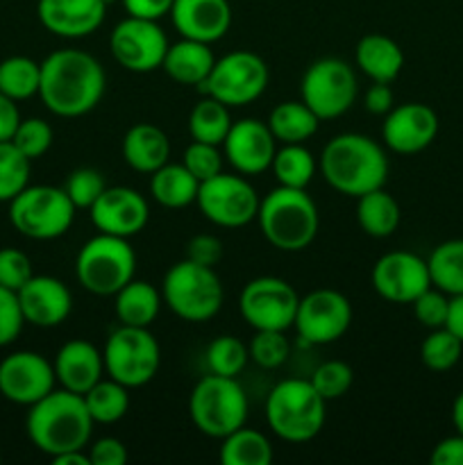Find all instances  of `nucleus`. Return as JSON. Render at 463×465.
Here are the masks:
<instances>
[{"label": "nucleus", "mask_w": 463, "mask_h": 465, "mask_svg": "<svg viewBox=\"0 0 463 465\" xmlns=\"http://www.w3.org/2000/svg\"><path fill=\"white\" fill-rule=\"evenodd\" d=\"M309 381L325 400H339L352 389L354 372L345 361H325L313 371Z\"/></svg>", "instance_id": "45"}, {"label": "nucleus", "mask_w": 463, "mask_h": 465, "mask_svg": "<svg viewBox=\"0 0 463 465\" xmlns=\"http://www.w3.org/2000/svg\"><path fill=\"white\" fill-rule=\"evenodd\" d=\"M112 57L125 71L153 73L162 68L168 50V36L157 21L127 16L109 35Z\"/></svg>", "instance_id": "16"}, {"label": "nucleus", "mask_w": 463, "mask_h": 465, "mask_svg": "<svg viewBox=\"0 0 463 465\" xmlns=\"http://www.w3.org/2000/svg\"><path fill=\"white\" fill-rule=\"evenodd\" d=\"M54 465H91L89 454L84 450H77V452H64L57 454V457L50 459Z\"/></svg>", "instance_id": "57"}, {"label": "nucleus", "mask_w": 463, "mask_h": 465, "mask_svg": "<svg viewBox=\"0 0 463 465\" xmlns=\"http://www.w3.org/2000/svg\"><path fill=\"white\" fill-rule=\"evenodd\" d=\"M271 171L275 173V180L280 186L307 189L316 175L318 162L311 150L304 148V143H281V148L275 150Z\"/></svg>", "instance_id": "34"}, {"label": "nucleus", "mask_w": 463, "mask_h": 465, "mask_svg": "<svg viewBox=\"0 0 463 465\" xmlns=\"http://www.w3.org/2000/svg\"><path fill=\"white\" fill-rule=\"evenodd\" d=\"M163 304L186 322H207L221 312L225 289L212 266L191 259L172 263L162 282Z\"/></svg>", "instance_id": "6"}, {"label": "nucleus", "mask_w": 463, "mask_h": 465, "mask_svg": "<svg viewBox=\"0 0 463 465\" xmlns=\"http://www.w3.org/2000/svg\"><path fill=\"white\" fill-rule=\"evenodd\" d=\"M162 291L145 280H132L113 295V312L121 325L150 327L159 316Z\"/></svg>", "instance_id": "29"}, {"label": "nucleus", "mask_w": 463, "mask_h": 465, "mask_svg": "<svg viewBox=\"0 0 463 465\" xmlns=\"http://www.w3.org/2000/svg\"><path fill=\"white\" fill-rule=\"evenodd\" d=\"M300 295L281 277H254L239 295V312L245 325L259 330L289 331L298 313Z\"/></svg>", "instance_id": "14"}, {"label": "nucleus", "mask_w": 463, "mask_h": 465, "mask_svg": "<svg viewBox=\"0 0 463 465\" xmlns=\"http://www.w3.org/2000/svg\"><path fill=\"white\" fill-rule=\"evenodd\" d=\"M23 325H25V318H23L16 291L0 286V348L12 345L21 336Z\"/></svg>", "instance_id": "48"}, {"label": "nucleus", "mask_w": 463, "mask_h": 465, "mask_svg": "<svg viewBox=\"0 0 463 465\" xmlns=\"http://www.w3.org/2000/svg\"><path fill=\"white\" fill-rule=\"evenodd\" d=\"M25 322L34 327H57L71 316L73 295L62 280L50 275H32L16 291Z\"/></svg>", "instance_id": "22"}, {"label": "nucleus", "mask_w": 463, "mask_h": 465, "mask_svg": "<svg viewBox=\"0 0 463 465\" xmlns=\"http://www.w3.org/2000/svg\"><path fill=\"white\" fill-rule=\"evenodd\" d=\"M54 377L62 389L84 395L104 375L103 352L84 339H73L59 348L53 361Z\"/></svg>", "instance_id": "25"}, {"label": "nucleus", "mask_w": 463, "mask_h": 465, "mask_svg": "<svg viewBox=\"0 0 463 465\" xmlns=\"http://www.w3.org/2000/svg\"><path fill=\"white\" fill-rule=\"evenodd\" d=\"M103 3L107 5V7H109V5H112V3H118V0H103Z\"/></svg>", "instance_id": "59"}, {"label": "nucleus", "mask_w": 463, "mask_h": 465, "mask_svg": "<svg viewBox=\"0 0 463 465\" xmlns=\"http://www.w3.org/2000/svg\"><path fill=\"white\" fill-rule=\"evenodd\" d=\"M213 64H216V57H213L212 45L182 36L175 44H168L162 68L177 84L198 86L200 89L207 82Z\"/></svg>", "instance_id": "27"}, {"label": "nucleus", "mask_w": 463, "mask_h": 465, "mask_svg": "<svg viewBox=\"0 0 463 465\" xmlns=\"http://www.w3.org/2000/svg\"><path fill=\"white\" fill-rule=\"evenodd\" d=\"M452 422H454V430H457L458 434H463V391L454 398Z\"/></svg>", "instance_id": "58"}, {"label": "nucleus", "mask_w": 463, "mask_h": 465, "mask_svg": "<svg viewBox=\"0 0 463 465\" xmlns=\"http://www.w3.org/2000/svg\"><path fill=\"white\" fill-rule=\"evenodd\" d=\"M127 16L145 18V21H162L171 16L172 0H123Z\"/></svg>", "instance_id": "52"}, {"label": "nucleus", "mask_w": 463, "mask_h": 465, "mask_svg": "<svg viewBox=\"0 0 463 465\" xmlns=\"http://www.w3.org/2000/svg\"><path fill=\"white\" fill-rule=\"evenodd\" d=\"M104 375L127 389L150 384L162 366V350L148 327L121 325L104 343Z\"/></svg>", "instance_id": "10"}, {"label": "nucleus", "mask_w": 463, "mask_h": 465, "mask_svg": "<svg viewBox=\"0 0 463 465\" xmlns=\"http://www.w3.org/2000/svg\"><path fill=\"white\" fill-rule=\"evenodd\" d=\"M399 204L389 191L381 189L370 191L357 198V223L368 236L372 239H389L399 227Z\"/></svg>", "instance_id": "31"}, {"label": "nucleus", "mask_w": 463, "mask_h": 465, "mask_svg": "<svg viewBox=\"0 0 463 465\" xmlns=\"http://www.w3.org/2000/svg\"><path fill=\"white\" fill-rule=\"evenodd\" d=\"M232 114L227 104H222L221 100L202 98L200 103H195V107L189 114V134L193 141H202V143L212 145H222L227 132L232 127Z\"/></svg>", "instance_id": "36"}, {"label": "nucleus", "mask_w": 463, "mask_h": 465, "mask_svg": "<svg viewBox=\"0 0 463 465\" xmlns=\"http://www.w3.org/2000/svg\"><path fill=\"white\" fill-rule=\"evenodd\" d=\"M94 418L86 409L84 395L73 391H50L27 411L25 430L36 450L50 459L64 452H77L89 445Z\"/></svg>", "instance_id": "3"}, {"label": "nucleus", "mask_w": 463, "mask_h": 465, "mask_svg": "<svg viewBox=\"0 0 463 465\" xmlns=\"http://www.w3.org/2000/svg\"><path fill=\"white\" fill-rule=\"evenodd\" d=\"M327 400L309 380L291 377L272 386L266 400V420L286 443H309L325 427Z\"/></svg>", "instance_id": "5"}, {"label": "nucleus", "mask_w": 463, "mask_h": 465, "mask_svg": "<svg viewBox=\"0 0 463 465\" xmlns=\"http://www.w3.org/2000/svg\"><path fill=\"white\" fill-rule=\"evenodd\" d=\"M104 86L107 77L103 64L86 50H54L41 62L39 98L54 116H84L98 107Z\"/></svg>", "instance_id": "1"}, {"label": "nucleus", "mask_w": 463, "mask_h": 465, "mask_svg": "<svg viewBox=\"0 0 463 465\" xmlns=\"http://www.w3.org/2000/svg\"><path fill=\"white\" fill-rule=\"evenodd\" d=\"M370 282L377 295L393 304H411L422 291L431 286L427 259L407 250L386 252L384 257L377 259Z\"/></svg>", "instance_id": "17"}, {"label": "nucleus", "mask_w": 463, "mask_h": 465, "mask_svg": "<svg viewBox=\"0 0 463 465\" xmlns=\"http://www.w3.org/2000/svg\"><path fill=\"white\" fill-rule=\"evenodd\" d=\"M445 327L457 336L463 343V293L449 295L448 318H445Z\"/></svg>", "instance_id": "56"}, {"label": "nucleus", "mask_w": 463, "mask_h": 465, "mask_svg": "<svg viewBox=\"0 0 463 465\" xmlns=\"http://www.w3.org/2000/svg\"><path fill=\"white\" fill-rule=\"evenodd\" d=\"M54 368L44 354L21 350L0 361V395L21 407H32L54 391Z\"/></svg>", "instance_id": "18"}, {"label": "nucleus", "mask_w": 463, "mask_h": 465, "mask_svg": "<svg viewBox=\"0 0 463 465\" xmlns=\"http://www.w3.org/2000/svg\"><path fill=\"white\" fill-rule=\"evenodd\" d=\"M134 271L136 254L130 239L103 232L86 241L75 259V277L80 286L100 298H113L127 282L134 280Z\"/></svg>", "instance_id": "7"}, {"label": "nucleus", "mask_w": 463, "mask_h": 465, "mask_svg": "<svg viewBox=\"0 0 463 465\" xmlns=\"http://www.w3.org/2000/svg\"><path fill=\"white\" fill-rule=\"evenodd\" d=\"M259 203L254 186L245 180V175L236 173H218L212 180L200 182L195 204L209 223L227 230H239L257 221Z\"/></svg>", "instance_id": "13"}, {"label": "nucleus", "mask_w": 463, "mask_h": 465, "mask_svg": "<svg viewBox=\"0 0 463 465\" xmlns=\"http://www.w3.org/2000/svg\"><path fill=\"white\" fill-rule=\"evenodd\" d=\"M431 465H463V434L448 436L440 440L429 457Z\"/></svg>", "instance_id": "54"}, {"label": "nucleus", "mask_w": 463, "mask_h": 465, "mask_svg": "<svg viewBox=\"0 0 463 465\" xmlns=\"http://www.w3.org/2000/svg\"><path fill=\"white\" fill-rule=\"evenodd\" d=\"M200 182L184 163H163L150 175V195L166 209H184L198 198Z\"/></svg>", "instance_id": "30"}, {"label": "nucleus", "mask_w": 463, "mask_h": 465, "mask_svg": "<svg viewBox=\"0 0 463 465\" xmlns=\"http://www.w3.org/2000/svg\"><path fill=\"white\" fill-rule=\"evenodd\" d=\"M438 116L425 103L395 104L384 118L381 139L386 148L398 154L422 153L438 134Z\"/></svg>", "instance_id": "21"}, {"label": "nucleus", "mask_w": 463, "mask_h": 465, "mask_svg": "<svg viewBox=\"0 0 463 465\" xmlns=\"http://www.w3.org/2000/svg\"><path fill=\"white\" fill-rule=\"evenodd\" d=\"M104 189H107V182H104L103 173L95 171V168H75L64 184V191L75 204V209L94 207V203L103 195Z\"/></svg>", "instance_id": "44"}, {"label": "nucleus", "mask_w": 463, "mask_h": 465, "mask_svg": "<svg viewBox=\"0 0 463 465\" xmlns=\"http://www.w3.org/2000/svg\"><path fill=\"white\" fill-rule=\"evenodd\" d=\"M32 275V262L25 252L16 248L0 250V286L18 291Z\"/></svg>", "instance_id": "49"}, {"label": "nucleus", "mask_w": 463, "mask_h": 465, "mask_svg": "<svg viewBox=\"0 0 463 465\" xmlns=\"http://www.w3.org/2000/svg\"><path fill=\"white\" fill-rule=\"evenodd\" d=\"M123 159L136 173L153 175L154 171L168 163L171 157V141L162 127L153 123H136L123 136Z\"/></svg>", "instance_id": "26"}, {"label": "nucleus", "mask_w": 463, "mask_h": 465, "mask_svg": "<svg viewBox=\"0 0 463 465\" xmlns=\"http://www.w3.org/2000/svg\"><path fill=\"white\" fill-rule=\"evenodd\" d=\"M431 286L448 295L463 293V239H449L436 245L427 257Z\"/></svg>", "instance_id": "35"}, {"label": "nucleus", "mask_w": 463, "mask_h": 465, "mask_svg": "<svg viewBox=\"0 0 463 465\" xmlns=\"http://www.w3.org/2000/svg\"><path fill=\"white\" fill-rule=\"evenodd\" d=\"M413 316L427 330H438L445 327V318H448V307H449V295L443 293L436 286H429L427 291H422L416 300L411 302Z\"/></svg>", "instance_id": "47"}, {"label": "nucleus", "mask_w": 463, "mask_h": 465, "mask_svg": "<svg viewBox=\"0 0 463 465\" xmlns=\"http://www.w3.org/2000/svg\"><path fill=\"white\" fill-rule=\"evenodd\" d=\"M222 257V243L213 234H195L186 245V259L202 266H216Z\"/></svg>", "instance_id": "50"}, {"label": "nucleus", "mask_w": 463, "mask_h": 465, "mask_svg": "<svg viewBox=\"0 0 463 465\" xmlns=\"http://www.w3.org/2000/svg\"><path fill=\"white\" fill-rule=\"evenodd\" d=\"M271 71L259 54L250 50H232L216 59L207 82L200 89L227 107H245L261 98L266 91Z\"/></svg>", "instance_id": "12"}, {"label": "nucleus", "mask_w": 463, "mask_h": 465, "mask_svg": "<svg viewBox=\"0 0 463 465\" xmlns=\"http://www.w3.org/2000/svg\"><path fill=\"white\" fill-rule=\"evenodd\" d=\"M463 354V343L448 330V327H438V330H429L427 339L420 345V359L425 368L434 372L452 371L458 363Z\"/></svg>", "instance_id": "41"}, {"label": "nucleus", "mask_w": 463, "mask_h": 465, "mask_svg": "<svg viewBox=\"0 0 463 465\" xmlns=\"http://www.w3.org/2000/svg\"><path fill=\"white\" fill-rule=\"evenodd\" d=\"M318 166L327 184L348 198L381 189L389 177L384 148L372 136L359 132H343L327 141Z\"/></svg>", "instance_id": "2"}, {"label": "nucleus", "mask_w": 463, "mask_h": 465, "mask_svg": "<svg viewBox=\"0 0 463 465\" xmlns=\"http://www.w3.org/2000/svg\"><path fill=\"white\" fill-rule=\"evenodd\" d=\"M91 465H125L127 463V448L123 440L113 436L95 440L89 450Z\"/></svg>", "instance_id": "51"}, {"label": "nucleus", "mask_w": 463, "mask_h": 465, "mask_svg": "<svg viewBox=\"0 0 463 465\" xmlns=\"http://www.w3.org/2000/svg\"><path fill=\"white\" fill-rule=\"evenodd\" d=\"M75 204L64 186L27 184L14 200H9V221L18 234L34 241H53L66 234L75 221Z\"/></svg>", "instance_id": "9"}, {"label": "nucleus", "mask_w": 463, "mask_h": 465, "mask_svg": "<svg viewBox=\"0 0 463 465\" xmlns=\"http://www.w3.org/2000/svg\"><path fill=\"white\" fill-rule=\"evenodd\" d=\"M320 118L302 100L280 103L268 116V127L280 143H307L318 132Z\"/></svg>", "instance_id": "32"}, {"label": "nucleus", "mask_w": 463, "mask_h": 465, "mask_svg": "<svg viewBox=\"0 0 463 465\" xmlns=\"http://www.w3.org/2000/svg\"><path fill=\"white\" fill-rule=\"evenodd\" d=\"M359 94L357 73L339 57L316 59L300 82L302 103L311 107L320 121H334L354 104Z\"/></svg>", "instance_id": "11"}, {"label": "nucleus", "mask_w": 463, "mask_h": 465, "mask_svg": "<svg viewBox=\"0 0 463 465\" xmlns=\"http://www.w3.org/2000/svg\"><path fill=\"white\" fill-rule=\"evenodd\" d=\"M259 230L272 248L302 252L316 241L320 216L307 189L277 186L259 203Z\"/></svg>", "instance_id": "4"}, {"label": "nucleus", "mask_w": 463, "mask_h": 465, "mask_svg": "<svg viewBox=\"0 0 463 465\" xmlns=\"http://www.w3.org/2000/svg\"><path fill=\"white\" fill-rule=\"evenodd\" d=\"M222 465H271L272 445L266 434L250 427H239L236 431L221 439Z\"/></svg>", "instance_id": "33"}, {"label": "nucleus", "mask_w": 463, "mask_h": 465, "mask_svg": "<svg viewBox=\"0 0 463 465\" xmlns=\"http://www.w3.org/2000/svg\"><path fill=\"white\" fill-rule=\"evenodd\" d=\"M221 148L222 157L236 173L252 177L261 175L271 168L277 141L268 123L259 121V118H243V121L232 123Z\"/></svg>", "instance_id": "19"}, {"label": "nucleus", "mask_w": 463, "mask_h": 465, "mask_svg": "<svg viewBox=\"0 0 463 465\" xmlns=\"http://www.w3.org/2000/svg\"><path fill=\"white\" fill-rule=\"evenodd\" d=\"M248 350H250V359H252L259 368L275 371V368L284 366L286 359H289L291 343L289 339H286V331L259 330L254 331Z\"/></svg>", "instance_id": "42"}, {"label": "nucleus", "mask_w": 463, "mask_h": 465, "mask_svg": "<svg viewBox=\"0 0 463 465\" xmlns=\"http://www.w3.org/2000/svg\"><path fill=\"white\" fill-rule=\"evenodd\" d=\"M171 21L184 39L216 44L232 25L227 0H172Z\"/></svg>", "instance_id": "24"}, {"label": "nucleus", "mask_w": 463, "mask_h": 465, "mask_svg": "<svg viewBox=\"0 0 463 465\" xmlns=\"http://www.w3.org/2000/svg\"><path fill=\"white\" fill-rule=\"evenodd\" d=\"M352 322V304L340 291L316 289L300 298L293 330L309 345H330L343 339Z\"/></svg>", "instance_id": "15"}, {"label": "nucleus", "mask_w": 463, "mask_h": 465, "mask_svg": "<svg viewBox=\"0 0 463 465\" xmlns=\"http://www.w3.org/2000/svg\"><path fill=\"white\" fill-rule=\"evenodd\" d=\"M91 223L98 232L132 239L148 225V200L132 186H107L94 207L89 209Z\"/></svg>", "instance_id": "20"}, {"label": "nucleus", "mask_w": 463, "mask_h": 465, "mask_svg": "<svg viewBox=\"0 0 463 465\" xmlns=\"http://www.w3.org/2000/svg\"><path fill=\"white\" fill-rule=\"evenodd\" d=\"M84 402L95 425H113L130 409V389L123 386L121 381L112 380V377H107V380L103 377L98 384L86 391Z\"/></svg>", "instance_id": "37"}, {"label": "nucleus", "mask_w": 463, "mask_h": 465, "mask_svg": "<svg viewBox=\"0 0 463 465\" xmlns=\"http://www.w3.org/2000/svg\"><path fill=\"white\" fill-rule=\"evenodd\" d=\"M204 361H207L209 372H213V375L239 377L245 371V366H248L250 350L236 336L222 334L207 345Z\"/></svg>", "instance_id": "39"}, {"label": "nucleus", "mask_w": 463, "mask_h": 465, "mask_svg": "<svg viewBox=\"0 0 463 465\" xmlns=\"http://www.w3.org/2000/svg\"><path fill=\"white\" fill-rule=\"evenodd\" d=\"M363 104L375 116H386L395 107V95L389 82H372L370 89L363 95Z\"/></svg>", "instance_id": "53"}, {"label": "nucleus", "mask_w": 463, "mask_h": 465, "mask_svg": "<svg viewBox=\"0 0 463 465\" xmlns=\"http://www.w3.org/2000/svg\"><path fill=\"white\" fill-rule=\"evenodd\" d=\"M41 64L25 54H14L0 62V94L12 100H27L39 95Z\"/></svg>", "instance_id": "38"}, {"label": "nucleus", "mask_w": 463, "mask_h": 465, "mask_svg": "<svg viewBox=\"0 0 463 465\" xmlns=\"http://www.w3.org/2000/svg\"><path fill=\"white\" fill-rule=\"evenodd\" d=\"M18 123H21V112L16 107V100L0 94V141H12Z\"/></svg>", "instance_id": "55"}, {"label": "nucleus", "mask_w": 463, "mask_h": 465, "mask_svg": "<svg viewBox=\"0 0 463 465\" xmlns=\"http://www.w3.org/2000/svg\"><path fill=\"white\" fill-rule=\"evenodd\" d=\"M359 71L372 82H393L404 68V53L395 39L386 35H366L354 50Z\"/></svg>", "instance_id": "28"}, {"label": "nucleus", "mask_w": 463, "mask_h": 465, "mask_svg": "<svg viewBox=\"0 0 463 465\" xmlns=\"http://www.w3.org/2000/svg\"><path fill=\"white\" fill-rule=\"evenodd\" d=\"M222 153L221 145L202 143V141H191L189 148L184 150V166L189 168L191 175L198 182L212 180L213 175L222 173Z\"/></svg>", "instance_id": "46"}, {"label": "nucleus", "mask_w": 463, "mask_h": 465, "mask_svg": "<svg viewBox=\"0 0 463 465\" xmlns=\"http://www.w3.org/2000/svg\"><path fill=\"white\" fill-rule=\"evenodd\" d=\"M189 416L209 439H225L248 420V395L236 377L209 372L191 391Z\"/></svg>", "instance_id": "8"}, {"label": "nucleus", "mask_w": 463, "mask_h": 465, "mask_svg": "<svg viewBox=\"0 0 463 465\" xmlns=\"http://www.w3.org/2000/svg\"><path fill=\"white\" fill-rule=\"evenodd\" d=\"M107 5L103 0H39L36 16L41 25L62 39H82L103 25Z\"/></svg>", "instance_id": "23"}, {"label": "nucleus", "mask_w": 463, "mask_h": 465, "mask_svg": "<svg viewBox=\"0 0 463 465\" xmlns=\"http://www.w3.org/2000/svg\"><path fill=\"white\" fill-rule=\"evenodd\" d=\"M53 127L44 118H21L16 132L12 136V143L25 154L30 162L44 157L53 145Z\"/></svg>", "instance_id": "43"}, {"label": "nucleus", "mask_w": 463, "mask_h": 465, "mask_svg": "<svg viewBox=\"0 0 463 465\" xmlns=\"http://www.w3.org/2000/svg\"><path fill=\"white\" fill-rule=\"evenodd\" d=\"M30 163L12 141H0V203L14 200L30 184Z\"/></svg>", "instance_id": "40"}]
</instances>
